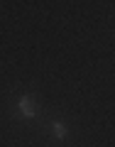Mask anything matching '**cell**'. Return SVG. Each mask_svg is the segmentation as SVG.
<instances>
[{
    "label": "cell",
    "mask_w": 115,
    "mask_h": 147,
    "mask_svg": "<svg viewBox=\"0 0 115 147\" xmlns=\"http://www.w3.org/2000/svg\"><path fill=\"white\" fill-rule=\"evenodd\" d=\"M20 108L25 110L27 118H34V110H32V100H30V98H22V100H20Z\"/></svg>",
    "instance_id": "obj_1"
}]
</instances>
